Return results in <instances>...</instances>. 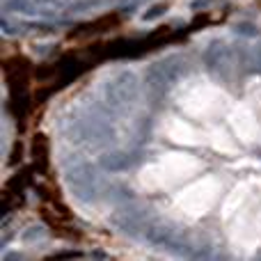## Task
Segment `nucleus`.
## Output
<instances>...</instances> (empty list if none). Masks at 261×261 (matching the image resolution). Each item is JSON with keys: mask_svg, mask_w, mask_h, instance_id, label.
<instances>
[{"mask_svg": "<svg viewBox=\"0 0 261 261\" xmlns=\"http://www.w3.org/2000/svg\"><path fill=\"white\" fill-rule=\"evenodd\" d=\"M259 186H261V181H259Z\"/></svg>", "mask_w": 261, "mask_h": 261, "instance_id": "obj_8", "label": "nucleus"}, {"mask_svg": "<svg viewBox=\"0 0 261 261\" xmlns=\"http://www.w3.org/2000/svg\"><path fill=\"white\" fill-rule=\"evenodd\" d=\"M199 170H202V163L190 153H167L161 161L142 167L140 186L147 190H165L190 179Z\"/></svg>", "mask_w": 261, "mask_h": 261, "instance_id": "obj_1", "label": "nucleus"}, {"mask_svg": "<svg viewBox=\"0 0 261 261\" xmlns=\"http://www.w3.org/2000/svg\"><path fill=\"white\" fill-rule=\"evenodd\" d=\"M181 108L184 113L193 115V117H213V115L222 113V110L229 106V99H227L225 92H220L218 87L208 85V83H202V85H195L181 96Z\"/></svg>", "mask_w": 261, "mask_h": 261, "instance_id": "obj_3", "label": "nucleus"}, {"mask_svg": "<svg viewBox=\"0 0 261 261\" xmlns=\"http://www.w3.org/2000/svg\"><path fill=\"white\" fill-rule=\"evenodd\" d=\"M220 195V181L216 176H202L195 184L186 186L181 193H176L174 204L181 213L190 218H202L213 208Z\"/></svg>", "mask_w": 261, "mask_h": 261, "instance_id": "obj_2", "label": "nucleus"}, {"mask_svg": "<svg viewBox=\"0 0 261 261\" xmlns=\"http://www.w3.org/2000/svg\"><path fill=\"white\" fill-rule=\"evenodd\" d=\"M229 124L234 128V133L239 135L241 142H254L257 140V133H259V119L254 115V110L245 103H239L231 108L229 113Z\"/></svg>", "mask_w": 261, "mask_h": 261, "instance_id": "obj_4", "label": "nucleus"}, {"mask_svg": "<svg viewBox=\"0 0 261 261\" xmlns=\"http://www.w3.org/2000/svg\"><path fill=\"white\" fill-rule=\"evenodd\" d=\"M165 135L172 140V142L184 144V147H197V144L204 142V135L179 117H170L165 122Z\"/></svg>", "mask_w": 261, "mask_h": 261, "instance_id": "obj_5", "label": "nucleus"}, {"mask_svg": "<svg viewBox=\"0 0 261 261\" xmlns=\"http://www.w3.org/2000/svg\"><path fill=\"white\" fill-rule=\"evenodd\" d=\"M248 188H250L248 184H241V186H236V188L231 190L229 197H227V202H225V208H222V216L229 218L231 213H239V208H243V202H245V197H248V193H250Z\"/></svg>", "mask_w": 261, "mask_h": 261, "instance_id": "obj_6", "label": "nucleus"}, {"mask_svg": "<svg viewBox=\"0 0 261 261\" xmlns=\"http://www.w3.org/2000/svg\"><path fill=\"white\" fill-rule=\"evenodd\" d=\"M208 142L213 144V149H218L220 153H236V144L231 140V135H227L222 128H211L208 130Z\"/></svg>", "mask_w": 261, "mask_h": 261, "instance_id": "obj_7", "label": "nucleus"}]
</instances>
